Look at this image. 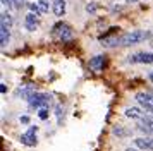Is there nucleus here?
Here are the masks:
<instances>
[{"label": "nucleus", "instance_id": "nucleus-1", "mask_svg": "<svg viewBox=\"0 0 153 151\" xmlns=\"http://www.w3.org/2000/svg\"><path fill=\"white\" fill-rule=\"evenodd\" d=\"M152 33L150 31H129L119 36V47H131V45H138L146 38H150Z\"/></svg>", "mask_w": 153, "mask_h": 151}, {"label": "nucleus", "instance_id": "nucleus-2", "mask_svg": "<svg viewBox=\"0 0 153 151\" xmlns=\"http://www.w3.org/2000/svg\"><path fill=\"white\" fill-rule=\"evenodd\" d=\"M52 34H53L59 41H62V43H69V41H72L74 29H72L71 24L64 22V21H59V22L53 24V27H52Z\"/></svg>", "mask_w": 153, "mask_h": 151}, {"label": "nucleus", "instance_id": "nucleus-3", "mask_svg": "<svg viewBox=\"0 0 153 151\" xmlns=\"http://www.w3.org/2000/svg\"><path fill=\"white\" fill-rule=\"evenodd\" d=\"M48 103H50V95H47V93H38L36 91V93H33L28 98V105L36 110L48 108Z\"/></svg>", "mask_w": 153, "mask_h": 151}, {"label": "nucleus", "instance_id": "nucleus-4", "mask_svg": "<svg viewBox=\"0 0 153 151\" xmlns=\"http://www.w3.org/2000/svg\"><path fill=\"white\" fill-rule=\"evenodd\" d=\"M36 132H38V125H29V129L24 132V134H21V137H19V141H21L24 146H36Z\"/></svg>", "mask_w": 153, "mask_h": 151}, {"label": "nucleus", "instance_id": "nucleus-5", "mask_svg": "<svg viewBox=\"0 0 153 151\" xmlns=\"http://www.w3.org/2000/svg\"><path fill=\"white\" fill-rule=\"evenodd\" d=\"M107 55L105 53H100V55H95V57H91L90 62H88V65H90V69L93 70V72H102L105 69V65H107Z\"/></svg>", "mask_w": 153, "mask_h": 151}, {"label": "nucleus", "instance_id": "nucleus-6", "mask_svg": "<svg viewBox=\"0 0 153 151\" xmlns=\"http://www.w3.org/2000/svg\"><path fill=\"white\" fill-rule=\"evenodd\" d=\"M129 64H153V52H138L134 55H129Z\"/></svg>", "mask_w": 153, "mask_h": 151}, {"label": "nucleus", "instance_id": "nucleus-7", "mask_svg": "<svg viewBox=\"0 0 153 151\" xmlns=\"http://www.w3.org/2000/svg\"><path fill=\"white\" fill-rule=\"evenodd\" d=\"M136 129L139 132H143L145 136H153V115L152 113H145V117L141 118V124Z\"/></svg>", "mask_w": 153, "mask_h": 151}, {"label": "nucleus", "instance_id": "nucleus-8", "mask_svg": "<svg viewBox=\"0 0 153 151\" xmlns=\"http://www.w3.org/2000/svg\"><path fill=\"white\" fill-rule=\"evenodd\" d=\"M132 144L141 151H153V136H139L132 141Z\"/></svg>", "mask_w": 153, "mask_h": 151}, {"label": "nucleus", "instance_id": "nucleus-9", "mask_svg": "<svg viewBox=\"0 0 153 151\" xmlns=\"http://www.w3.org/2000/svg\"><path fill=\"white\" fill-rule=\"evenodd\" d=\"M38 24H40V19H38V16L33 12L26 14V19H24V27L28 29V31H36L38 29Z\"/></svg>", "mask_w": 153, "mask_h": 151}, {"label": "nucleus", "instance_id": "nucleus-10", "mask_svg": "<svg viewBox=\"0 0 153 151\" xmlns=\"http://www.w3.org/2000/svg\"><path fill=\"white\" fill-rule=\"evenodd\" d=\"M9 40H10V26L0 22V47L5 48L9 45Z\"/></svg>", "mask_w": 153, "mask_h": 151}, {"label": "nucleus", "instance_id": "nucleus-11", "mask_svg": "<svg viewBox=\"0 0 153 151\" xmlns=\"http://www.w3.org/2000/svg\"><path fill=\"white\" fill-rule=\"evenodd\" d=\"M124 113H126V117H129V118H138V120H141V118L145 117V112L141 108H138V107H127Z\"/></svg>", "mask_w": 153, "mask_h": 151}, {"label": "nucleus", "instance_id": "nucleus-12", "mask_svg": "<svg viewBox=\"0 0 153 151\" xmlns=\"http://www.w3.org/2000/svg\"><path fill=\"white\" fill-rule=\"evenodd\" d=\"M52 10H53V14H55L57 17H62L64 14H65V0H53Z\"/></svg>", "mask_w": 153, "mask_h": 151}, {"label": "nucleus", "instance_id": "nucleus-13", "mask_svg": "<svg viewBox=\"0 0 153 151\" xmlns=\"http://www.w3.org/2000/svg\"><path fill=\"white\" fill-rule=\"evenodd\" d=\"M112 134H114V136H117L119 139H124V137L131 136V130L124 129L122 125H114V127H112Z\"/></svg>", "mask_w": 153, "mask_h": 151}, {"label": "nucleus", "instance_id": "nucleus-14", "mask_svg": "<svg viewBox=\"0 0 153 151\" xmlns=\"http://www.w3.org/2000/svg\"><path fill=\"white\" fill-rule=\"evenodd\" d=\"M36 4H38V7H40V12H42V14H47L50 10L48 0H36Z\"/></svg>", "mask_w": 153, "mask_h": 151}, {"label": "nucleus", "instance_id": "nucleus-15", "mask_svg": "<svg viewBox=\"0 0 153 151\" xmlns=\"http://www.w3.org/2000/svg\"><path fill=\"white\" fill-rule=\"evenodd\" d=\"M28 9H29V12H33V14H36V16H38V17H40V16H43L42 12H40V7H38V4H33V2H28Z\"/></svg>", "mask_w": 153, "mask_h": 151}, {"label": "nucleus", "instance_id": "nucleus-16", "mask_svg": "<svg viewBox=\"0 0 153 151\" xmlns=\"http://www.w3.org/2000/svg\"><path fill=\"white\" fill-rule=\"evenodd\" d=\"M84 9H86V12H88V14H95L98 10V4H97V2H88Z\"/></svg>", "mask_w": 153, "mask_h": 151}, {"label": "nucleus", "instance_id": "nucleus-17", "mask_svg": "<svg viewBox=\"0 0 153 151\" xmlns=\"http://www.w3.org/2000/svg\"><path fill=\"white\" fill-rule=\"evenodd\" d=\"M0 22L7 24V26H12V17L9 12H2V17H0Z\"/></svg>", "mask_w": 153, "mask_h": 151}, {"label": "nucleus", "instance_id": "nucleus-18", "mask_svg": "<svg viewBox=\"0 0 153 151\" xmlns=\"http://www.w3.org/2000/svg\"><path fill=\"white\" fill-rule=\"evenodd\" d=\"M50 115V110L48 108H42V110H38V117L42 118V120H47Z\"/></svg>", "mask_w": 153, "mask_h": 151}, {"label": "nucleus", "instance_id": "nucleus-19", "mask_svg": "<svg viewBox=\"0 0 153 151\" xmlns=\"http://www.w3.org/2000/svg\"><path fill=\"white\" fill-rule=\"evenodd\" d=\"M4 5H7V9H12L14 7V0H2Z\"/></svg>", "mask_w": 153, "mask_h": 151}, {"label": "nucleus", "instance_id": "nucleus-20", "mask_svg": "<svg viewBox=\"0 0 153 151\" xmlns=\"http://www.w3.org/2000/svg\"><path fill=\"white\" fill-rule=\"evenodd\" d=\"M19 120H21V124L28 125V124H29V117L28 115H21V118H19Z\"/></svg>", "mask_w": 153, "mask_h": 151}, {"label": "nucleus", "instance_id": "nucleus-21", "mask_svg": "<svg viewBox=\"0 0 153 151\" xmlns=\"http://www.w3.org/2000/svg\"><path fill=\"white\" fill-rule=\"evenodd\" d=\"M0 93H2V95H5V93H7V86H5L4 82L0 84Z\"/></svg>", "mask_w": 153, "mask_h": 151}, {"label": "nucleus", "instance_id": "nucleus-22", "mask_svg": "<svg viewBox=\"0 0 153 151\" xmlns=\"http://www.w3.org/2000/svg\"><path fill=\"white\" fill-rule=\"evenodd\" d=\"M55 112H57V115H59V122H60V112H62V108H60L59 105L55 107Z\"/></svg>", "mask_w": 153, "mask_h": 151}, {"label": "nucleus", "instance_id": "nucleus-23", "mask_svg": "<svg viewBox=\"0 0 153 151\" xmlns=\"http://www.w3.org/2000/svg\"><path fill=\"white\" fill-rule=\"evenodd\" d=\"M148 79H150V81L153 82V72H150V74H148Z\"/></svg>", "mask_w": 153, "mask_h": 151}, {"label": "nucleus", "instance_id": "nucleus-24", "mask_svg": "<svg viewBox=\"0 0 153 151\" xmlns=\"http://www.w3.org/2000/svg\"><path fill=\"white\" fill-rule=\"evenodd\" d=\"M138 0H127V4H136Z\"/></svg>", "mask_w": 153, "mask_h": 151}, {"label": "nucleus", "instance_id": "nucleus-25", "mask_svg": "<svg viewBox=\"0 0 153 151\" xmlns=\"http://www.w3.org/2000/svg\"><path fill=\"white\" fill-rule=\"evenodd\" d=\"M52 2H53V0H52Z\"/></svg>", "mask_w": 153, "mask_h": 151}]
</instances>
